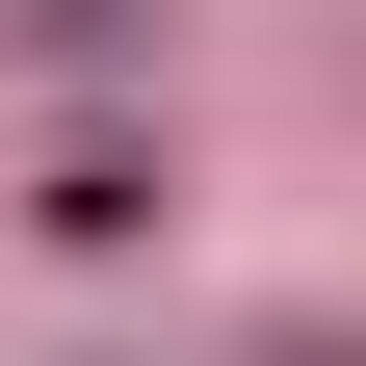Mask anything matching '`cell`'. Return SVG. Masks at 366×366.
I'll use <instances>...</instances> for the list:
<instances>
[{
  "label": "cell",
  "instance_id": "6da1fadb",
  "mask_svg": "<svg viewBox=\"0 0 366 366\" xmlns=\"http://www.w3.org/2000/svg\"><path fill=\"white\" fill-rule=\"evenodd\" d=\"M26 236H79V262H131V236H157V157H53V209H26Z\"/></svg>",
  "mask_w": 366,
  "mask_h": 366
},
{
  "label": "cell",
  "instance_id": "7a4b0ae2",
  "mask_svg": "<svg viewBox=\"0 0 366 366\" xmlns=\"http://www.w3.org/2000/svg\"><path fill=\"white\" fill-rule=\"evenodd\" d=\"M0 26H26V53H131L157 0H0Z\"/></svg>",
  "mask_w": 366,
  "mask_h": 366
}]
</instances>
